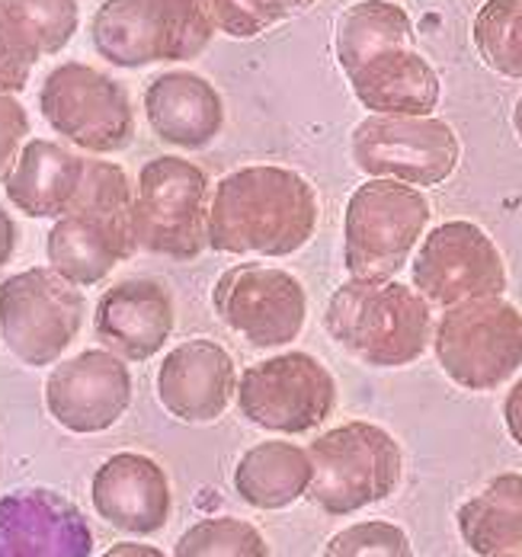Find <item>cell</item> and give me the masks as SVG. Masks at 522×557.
Segmentation results:
<instances>
[{"instance_id":"obj_1","label":"cell","mask_w":522,"mask_h":557,"mask_svg":"<svg viewBox=\"0 0 522 557\" xmlns=\"http://www.w3.org/2000/svg\"><path fill=\"white\" fill-rule=\"evenodd\" d=\"M318 227V193L289 168L232 170L209 199V250L234 257H291Z\"/></svg>"},{"instance_id":"obj_2","label":"cell","mask_w":522,"mask_h":557,"mask_svg":"<svg viewBox=\"0 0 522 557\" xmlns=\"http://www.w3.org/2000/svg\"><path fill=\"white\" fill-rule=\"evenodd\" d=\"M324 327L352 359L375 369L417 362L433 339V308L395 278H349L327 305Z\"/></svg>"},{"instance_id":"obj_3","label":"cell","mask_w":522,"mask_h":557,"mask_svg":"<svg viewBox=\"0 0 522 557\" xmlns=\"http://www.w3.org/2000/svg\"><path fill=\"white\" fill-rule=\"evenodd\" d=\"M212 39L202 0H103L90 23L97 55L125 71L192 61Z\"/></svg>"},{"instance_id":"obj_4","label":"cell","mask_w":522,"mask_h":557,"mask_svg":"<svg viewBox=\"0 0 522 557\" xmlns=\"http://www.w3.org/2000/svg\"><path fill=\"white\" fill-rule=\"evenodd\" d=\"M308 455L314 478L304 497L331 516H349L388 500L405 471V455L395 436L365 420H349L321 433L308 446Z\"/></svg>"},{"instance_id":"obj_5","label":"cell","mask_w":522,"mask_h":557,"mask_svg":"<svg viewBox=\"0 0 522 557\" xmlns=\"http://www.w3.org/2000/svg\"><path fill=\"white\" fill-rule=\"evenodd\" d=\"M135 247L154 257L196 260L209 250V173L176 154L138 170L132 196Z\"/></svg>"},{"instance_id":"obj_6","label":"cell","mask_w":522,"mask_h":557,"mask_svg":"<svg viewBox=\"0 0 522 557\" xmlns=\"http://www.w3.org/2000/svg\"><path fill=\"white\" fill-rule=\"evenodd\" d=\"M430 224V202L417 186L365 180L347 202L344 263L352 278H395Z\"/></svg>"},{"instance_id":"obj_7","label":"cell","mask_w":522,"mask_h":557,"mask_svg":"<svg viewBox=\"0 0 522 557\" xmlns=\"http://www.w3.org/2000/svg\"><path fill=\"white\" fill-rule=\"evenodd\" d=\"M132 196L135 186L125 176L94 183L74 212L52 224L46 240L49 267L77 288H90L110 276L138 250L132 234Z\"/></svg>"},{"instance_id":"obj_8","label":"cell","mask_w":522,"mask_h":557,"mask_svg":"<svg viewBox=\"0 0 522 557\" xmlns=\"http://www.w3.org/2000/svg\"><path fill=\"white\" fill-rule=\"evenodd\" d=\"M433 349L459 388H500L522 369L520 308L504 301V295L446 308L433 327Z\"/></svg>"},{"instance_id":"obj_9","label":"cell","mask_w":522,"mask_h":557,"mask_svg":"<svg viewBox=\"0 0 522 557\" xmlns=\"http://www.w3.org/2000/svg\"><path fill=\"white\" fill-rule=\"evenodd\" d=\"M84 295L52 267L0 282V336L29 369L55 366L84 327Z\"/></svg>"},{"instance_id":"obj_10","label":"cell","mask_w":522,"mask_h":557,"mask_svg":"<svg viewBox=\"0 0 522 557\" xmlns=\"http://www.w3.org/2000/svg\"><path fill=\"white\" fill-rule=\"evenodd\" d=\"M39 112L67 145L94 158L122 151L135 138L128 90L116 77L84 61H64L46 74L39 87Z\"/></svg>"},{"instance_id":"obj_11","label":"cell","mask_w":522,"mask_h":557,"mask_svg":"<svg viewBox=\"0 0 522 557\" xmlns=\"http://www.w3.org/2000/svg\"><path fill=\"white\" fill-rule=\"evenodd\" d=\"M356 168L372 180L426 189L446 183L462 158V141L436 115H369L349 135Z\"/></svg>"},{"instance_id":"obj_12","label":"cell","mask_w":522,"mask_h":557,"mask_svg":"<svg viewBox=\"0 0 522 557\" xmlns=\"http://www.w3.org/2000/svg\"><path fill=\"white\" fill-rule=\"evenodd\" d=\"M237 407L244 420L270 433H311L337 407V382L311 352L270 356L237 379Z\"/></svg>"},{"instance_id":"obj_13","label":"cell","mask_w":522,"mask_h":557,"mask_svg":"<svg viewBox=\"0 0 522 557\" xmlns=\"http://www.w3.org/2000/svg\"><path fill=\"white\" fill-rule=\"evenodd\" d=\"M413 288L433 308H456L507 292V263L497 244L474 222L433 227L413 257Z\"/></svg>"},{"instance_id":"obj_14","label":"cell","mask_w":522,"mask_h":557,"mask_svg":"<svg viewBox=\"0 0 522 557\" xmlns=\"http://www.w3.org/2000/svg\"><path fill=\"white\" fill-rule=\"evenodd\" d=\"M212 305L222 324L257 349L289 346L308 321L304 285L286 270L263 263L225 270L212 288Z\"/></svg>"},{"instance_id":"obj_15","label":"cell","mask_w":522,"mask_h":557,"mask_svg":"<svg viewBox=\"0 0 522 557\" xmlns=\"http://www.w3.org/2000/svg\"><path fill=\"white\" fill-rule=\"evenodd\" d=\"M132 404L128 362L110 349H84L61 359L46 382L52 420L77 436H97L116 426Z\"/></svg>"},{"instance_id":"obj_16","label":"cell","mask_w":522,"mask_h":557,"mask_svg":"<svg viewBox=\"0 0 522 557\" xmlns=\"http://www.w3.org/2000/svg\"><path fill=\"white\" fill-rule=\"evenodd\" d=\"M87 516L55 491L26 487L0 497V557H90Z\"/></svg>"},{"instance_id":"obj_17","label":"cell","mask_w":522,"mask_h":557,"mask_svg":"<svg viewBox=\"0 0 522 557\" xmlns=\"http://www.w3.org/2000/svg\"><path fill=\"white\" fill-rule=\"evenodd\" d=\"M174 298L158 278H122L107 288L94 311V331L103 349L125 362H148L174 334Z\"/></svg>"},{"instance_id":"obj_18","label":"cell","mask_w":522,"mask_h":557,"mask_svg":"<svg viewBox=\"0 0 522 557\" xmlns=\"http://www.w3.org/2000/svg\"><path fill=\"white\" fill-rule=\"evenodd\" d=\"M90 500L103 522L122 535H154L167 525L174 494L164 468L141 451L107 458L90 484Z\"/></svg>"},{"instance_id":"obj_19","label":"cell","mask_w":522,"mask_h":557,"mask_svg":"<svg viewBox=\"0 0 522 557\" xmlns=\"http://www.w3.org/2000/svg\"><path fill=\"white\" fill-rule=\"evenodd\" d=\"M237 391L232 352L215 339H186L158 369V400L183 423H215Z\"/></svg>"},{"instance_id":"obj_20","label":"cell","mask_w":522,"mask_h":557,"mask_svg":"<svg viewBox=\"0 0 522 557\" xmlns=\"http://www.w3.org/2000/svg\"><path fill=\"white\" fill-rule=\"evenodd\" d=\"M151 132L179 151L209 148L225 128V100L212 81L196 71L158 74L145 90Z\"/></svg>"},{"instance_id":"obj_21","label":"cell","mask_w":522,"mask_h":557,"mask_svg":"<svg viewBox=\"0 0 522 557\" xmlns=\"http://www.w3.org/2000/svg\"><path fill=\"white\" fill-rule=\"evenodd\" d=\"M90 154H77L59 141L33 138L20 148L3 180L7 199L29 219H61L71 212Z\"/></svg>"},{"instance_id":"obj_22","label":"cell","mask_w":522,"mask_h":557,"mask_svg":"<svg viewBox=\"0 0 522 557\" xmlns=\"http://www.w3.org/2000/svg\"><path fill=\"white\" fill-rule=\"evenodd\" d=\"M347 77L352 97L372 115H433L443 97L436 67L417 49L378 52Z\"/></svg>"},{"instance_id":"obj_23","label":"cell","mask_w":522,"mask_h":557,"mask_svg":"<svg viewBox=\"0 0 522 557\" xmlns=\"http://www.w3.org/2000/svg\"><path fill=\"white\" fill-rule=\"evenodd\" d=\"M311 478L314 465L308 448L270 440L244 451L234 468V491L247 506L273 512L301 500L311 487Z\"/></svg>"},{"instance_id":"obj_24","label":"cell","mask_w":522,"mask_h":557,"mask_svg":"<svg viewBox=\"0 0 522 557\" xmlns=\"http://www.w3.org/2000/svg\"><path fill=\"white\" fill-rule=\"evenodd\" d=\"M459 532L477 557H522V474H500L464 500Z\"/></svg>"},{"instance_id":"obj_25","label":"cell","mask_w":522,"mask_h":557,"mask_svg":"<svg viewBox=\"0 0 522 557\" xmlns=\"http://www.w3.org/2000/svg\"><path fill=\"white\" fill-rule=\"evenodd\" d=\"M413 42L417 33L410 13L391 0H359L337 16L334 26V52L347 74L378 52L413 49Z\"/></svg>"},{"instance_id":"obj_26","label":"cell","mask_w":522,"mask_h":557,"mask_svg":"<svg viewBox=\"0 0 522 557\" xmlns=\"http://www.w3.org/2000/svg\"><path fill=\"white\" fill-rule=\"evenodd\" d=\"M471 39L494 74L522 81V0H487L471 23Z\"/></svg>"},{"instance_id":"obj_27","label":"cell","mask_w":522,"mask_h":557,"mask_svg":"<svg viewBox=\"0 0 522 557\" xmlns=\"http://www.w3.org/2000/svg\"><path fill=\"white\" fill-rule=\"evenodd\" d=\"M0 10L39 58L67 49L80 26L77 0H0Z\"/></svg>"},{"instance_id":"obj_28","label":"cell","mask_w":522,"mask_h":557,"mask_svg":"<svg viewBox=\"0 0 522 557\" xmlns=\"http://www.w3.org/2000/svg\"><path fill=\"white\" fill-rule=\"evenodd\" d=\"M174 557H270V545L253 522L212 516L179 535Z\"/></svg>"},{"instance_id":"obj_29","label":"cell","mask_w":522,"mask_h":557,"mask_svg":"<svg viewBox=\"0 0 522 557\" xmlns=\"http://www.w3.org/2000/svg\"><path fill=\"white\" fill-rule=\"evenodd\" d=\"M215 33L232 39H253L295 16L291 0H202Z\"/></svg>"},{"instance_id":"obj_30","label":"cell","mask_w":522,"mask_h":557,"mask_svg":"<svg viewBox=\"0 0 522 557\" xmlns=\"http://www.w3.org/2000/svg\"><path fill=\"white\" fill-rule=\"evenodd\" d=\"M324 557H413V545L401 525L369 519L337 532L327 542Z\"/></svg>"},{"instance_id":"obj_31","label":"cell","mask_w":522,"mask_h":557,"mask_svg":"<svg viewBox=\"0 0 522 557\" xmlns=\"http://www.w3.org/2000/svg\"><path fill=\"white\" fill-rule=\"evenodd\" d=\"M39 55L23 42L16 26L0 10V94H20L29 84V74Z\"/></svg>"},{"instance_id":"obj_32","label":"cell","mask_w":522,"mask_h":557,"mask_svg":"<svg viewBox=\"0 0 522 557\" xmlns=\"http://www.w3.org/2000/svg\"><path fill=\"white\" fill-rule=\"evenodd\" d=\"M26 135H29V115L23 103L16 100V94H0V180H7Z\"/></svg>"},{"instance_id":"obj_33","label":"cell","mask_w":522,"mask_h":557,"mask_svg":"<svg viewBox=\"0 0 522 557\" xmlns=\"http://www.w3.org/2000/svg\"><path fill=\"white\" fill-rule=\"evenodd\" d=\"M504 423H507L510 440L522 448V379L510 388L507 400H504Z\"/></svg>"},{"instance_id":"obj_34","label":"cell","mask_w":522,"mask_h":557,"mask_svg":"<svg viewBox=\"0 0 522 557\" xmlns=\"http://www.w3.org/2000/svg\"><path fill=\"white\" fill-rule=\"evenodd\" d=\"M16 244H20V231H16V222L10 219V212L0 206V270L13 260L16 253Z\"/></svg>"},{"instance_id":"obj_35","label":"cell","mask_w":522,"mask_h":557,"mask_svg":"<svg viewBox=\"0 0 522 557\" xmlns=\"http://www.w3.org/2000/svg\"><path fill=\"white\" fill-rule=\"evenodd\" d=\"M103 557H167L161 548L148 545V542H119Z\"/></svg>"},{"instance_id":"obj_36","label":"cell","mask_w":522,"mask_h":557,"mask_svg":"<svg viewBox=\"0 0 522 557\" xmlns=\"http://www.w3.org/2000/svg\"><path fill=\"white\" fill-rule=\"evenodd\" d=\"M513 128H517V138L522 141V97L517 100V110H513Z\"/></svg>"},{"instance_id":"obj_37","label":"cell","mask_w":522,"mask_h":557,"mask_svg":"<svg viewBox=\"0 0 522 557\" xmlns=\"http://www.w3.org/2000/svg\"><path fill=\"white\" fill-rule=\"evenodd\" d=\"M314 3H318V0H291V10H295V13H301V10H311Z\"/></svg>"}]
</instances>
